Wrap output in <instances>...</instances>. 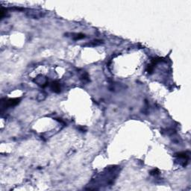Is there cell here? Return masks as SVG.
<instances>
[{
	"label": "cell",
	"instance_id": "4",
	"mask_svg": "<svg viewBox=\"0 0 191 191\" xmlns=\"http://www.w3.org/2000/svg\"><path fill=\"white\" fill-rule=\"evenodd\" d=\"M51 89L52 90V91H54V93H60L61 91V86L59 82L58 81H53L52 84H51Z\"/></svg>",
	"mask_w": 191,
	"mask_h": 191
},
{
	"label": "cell",
	"instance_id": "2",
	"mask_svg": "<svg viewBox=\"0 0 191 191\" xmlns=\"http://www.w3.org/2000/svg\"><path fill=\"white\" fill-rule=\"evenodd\" d=\"M176 157L178 158V161H180V163L183 166L185 167L187 165L188 160L190 157V154L188 152H180V153H177L176 155Z\"/></svg>",
	"mask_w": 191,
	"mask_h": 191
},
{
	"label": "cell",
	"instance_id": "3",
	"mask_svg": "<svg viewBox=\"0 0 191 191\" xmlns=\"http://www.w3.org/2000/svg\"><path fill=\"white\" fill-rule=\"evenodd\" d=\"M34 81L36 84L40 85V87H43L48 85V79L45 77L42 76V75H38L37 78H35Z\"/></svg>",
	"mask_w": 191,
	"mask_h": 191
},
{
	"label": "cell",
	"instance_id": "6",
	"mask_svg": "<svg viewBox=\"0 0 191 191\" xmlns=\"http://www.w3.org/2000/svg\"><path fill=\"white\" fill-rule=\"evenodd\" d=\"M158 173H159V171H158L157 169H153L152 171H151V175H152V176H156V175H157Z\"/></svg>",
	"mask_w": 191,
	"mask_h": 191
},
{
	"label": "cell",
	"instance_id": "1",
	"mask_svg": "<svg viewBox=\"0 0 191 191\" xmlns=\"http://www.w3.org/2000/svg\"><path fill=\"white\" fill-rule=\"evenodd\" d=\"M20 99L16 98V99H2L1 100V108L2 109H6L8 108H11L16 106L20 103Z\"/></svg>",
	"mask_w": 191,
	"mask_h": 191
},
{
	"label": "cell",
	"instance_id": "5",
	"mask_svg": "<svg viewBox=\"0 0 191 191\" xmlns=\"http://www.w3.org/2000/svg\"><path fill=\"white\" fill-rule=\"evenodd\" d=\"M72 35H73L72 36V38L73 40H75L83 39V38H85V35L83 34H73Z\"/></svg>",
	"mask_w": 191,
	"mask_h": 191
}]
</instances>
